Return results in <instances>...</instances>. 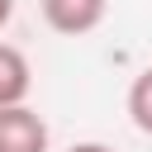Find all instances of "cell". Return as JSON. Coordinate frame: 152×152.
Wrapping results in <instances>:
<instances>
[{
    "label": "cell",
    "instance_id": "obj_1",
    "mask_svg": "<svg viewBox=\"0 0 152 152\" xmlns=\"http://www.w3.org/2000/svg\"><path fill=\"white\" fill-rule=\"evenodd\" d=\"M43 19L52 33L62 38H81V33H95L109 14V0H38Z\"/></svg>",
    "mask_w": 152,
    "mask_h": 152
},
{
    "label": "cell",
    "instance_id": "obj_2",
    "mask_svg": "<svg viewBox=\"0 0 152 152\" xmlns=\"http://www.w3.org/2000/svg\"><path fill=\"white\" fill-rule=\"evenodd\" d=\"M48 124L43 114H33L28 104H10L0 109V152H48Z\"/></svg>",
    "mask_w": 152,
    "mask_h": 152
},
{
    "label": "cell",
    "instance_id": "obj_3",
    "mask_svg": "<svg viewBox=\"0 0 152 152\" xmlns=\"http://www.w3.org/2000/svg\"><path fill=\"white\" fill-rule=\"evenodd\" d=\"M28 90H33V66H28V57H24L14 43H0V109L24 104Z\"/></svg>",
    "mask_w": 152,
    "mask_h": 152
},
{
    "label": "cell",
    "instance_id": "obj_4",
    "mask_svg": "<svg viewBox=\"0 0 152 152\" xmlns=\"http://www.w3.org/2000/svg\"><path fill=\"white\" fill-rule=\"evenodd\" d=\"M128 119H133V128H138V133H147V138H152V66H147V71H138V76H133V86H128Z\"/></svg>",
    "mask_w": 152,
    "mask_h": 152
},
{
    "label": "cell",
    "instance_id": "obj_5",
    "mask_svg": "<svg viewBox=\"0 0 152 152\" xmlns=\"http://www.w3.org/2000/svg\"><path fill=\"white\" fill-rule=\"evenodd\" d=\"M66 152H114V147H104V142H76V147H66Z\"/></svg>",
    "mask_w": 152,
    "mask_h": 152
},
{
    "label": "cell",
    "instance_id": "obj_6",
    "mask_svg": "<svg viewBox=\"0 0 152 152\" xmlns=\"http://www.w3.org/2000/svg\"><path fill=\"white\" fill-rule=\"evenodd\" d=\"M10 14H14V0H0V28L10 24Z\"/></svg>",
    "mask_w": 152,
    "mask_h": 152
}]
</instances>
